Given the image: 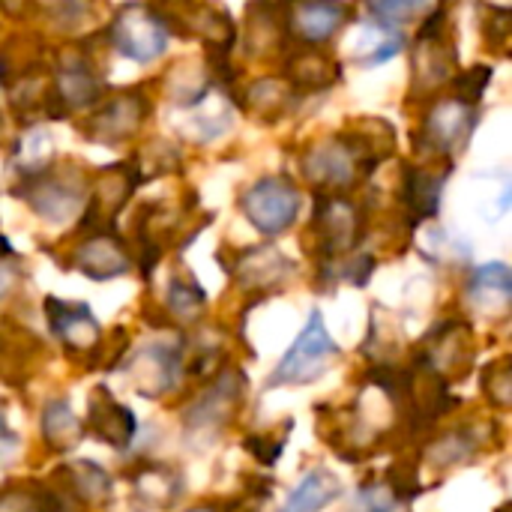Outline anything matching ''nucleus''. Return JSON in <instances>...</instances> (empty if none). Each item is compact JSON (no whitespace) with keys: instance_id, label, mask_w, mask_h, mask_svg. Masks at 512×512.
<instances>
[{"instance_id":"obj_1","label":"nucleus","mask_w":512,"mask_h":512,"mask_svg":"<svg viewBox=\"0 0 512 512\" xmlns=\"http://www.w3.org/2000/svg\"><path fill=\"white\" fill-rule=\"evenodd\" d=\"M339 345L333 342V336L327 333L321 312L315 309L306 321V327L300 330V336L291 342V348L285 351V357L279 360V366L270 372L264 390H276V387H309L315 384L321 375H327L333 369V363L339 360Z\"/></svg>"},{"instance_id":"obj_2","label":"nucleus","mask_w":512,"mask_h":512,"mask_svg":"<svg viewBox=\"0 0 512 512\" xmlns=\"http://www.w3.org/2000/svg\"><path fill=\"white\" fill-rule=\"evenodd\" d=\"M312 231L318 240V264L345 261L363 240V210L345 195L315 192Z\"/></svg>"},{"instance_id":"obj_3","label":"nucleus","mask_w":512,"mask_h":512,"mask_svg":"<svg viewBox=\"0 0 512 512\" xmlns=\"http://www.w3.org/2000/svg\"><path fill=\"white\" fill-rule=\"evenodd\" d=\"M477 120H480L477 108L462 105L453 96L441 99L429 108L420 129L414 132V150H420L426 156L450 159L453 153L468 147V141L477 129Z\"/></svg>"},{"instance_id":"obj_4","label":"nucleus","mask_w":512,"mask_h":512,"mask_svg":"<svg viewBox=\"0 0 512 512\" xmlns=\"http://www.w3.org/2000/svg\"><path fill=\"white\" fill-rule=\"evenodd\" d=\"M243 216L264 234L279 237L297 222L300 213V189L288 177H261L240 195Z\"/></svg>"},{"instance_id":"obj_5","label":"nucleus","mask_w":512,"mask_h":512,"mask_svg":"<svg viewBox=\"0 0 512 512\" xmlns=\"http://www.w3.org/2000/svg\"><path fill=\"white\" fill-rule=\"evenodd\" d=\"M108 39L129 60L150 63V60H156V57L165 54L168 30H165V24L159 18L156 6L129 3V6H120L117 9L114 21L108 27Z\"/></svg>"},{"instance_id":"obj_6","label":"nucleus","mask_w":512,"mask_h":512,"mask_svg":"<svg viewBox=\"0 0 512 512\" xmlns=\"http://www.w3.org/2000/svg\"><path fill=\"white\" fill-rule=\"evenodd\" d=\"M12 195L27 201L30 210L36 216H42L45 222H69L81 207H84V186L78 177L48 168L45 174L18 180L12 186Z\"/></svg>"},{"instance_id":"obj_7","label":"nucleus","mask_w":512,"mask_h":512,"mask_svg":"<svg viewBox=\"0 0 512 512\" xmlns=\"http://www.w3.org/2000/svg\"><path fill=\"white\" fill-rule=\"evenodd\" d=\"M147 114H150V102L141 90H120V93L108 96L99 105V111L90 114V120L81 126V132L96 144L117 147L141 129Z\"/></svg>"},{"instance_id":"obj_8","label":"nucleus","mask_w":512,"mask_h":512,"mask_svg":"<svg viewBox=\"0 0 512 512\" xmlns=\"http://www.w3.org/2000/svg\"><path fill=\"white\" fill-rule=\"evenodd\" d=\"M243 372L237 369H219V378L189 405V411L183 414V423L189 432H213L222 429L240 405L243 396Z\"/></svg>"},{"instance_id":"obj_9","label":"nucleus","mask_w":512,"mask_h":512,"mask_svg":"<svg viewBox=\"0 0 512 512\" xmlns=\"http://www.w3.org/2000/svg\"><path fill=\"white\" fill-rule=\"evenodd\" d=\"M51 96L63 108V114L90 108L102 99V78L87 54H63L57 63V72L51 78Z\"/></svg>"},{"instance_id":"obj_10","label":"nucleus","mask_w":512,"mask_h":512,"mask_svg":"<svg viewBox=\"0 0 512 512\" xmlns=\"http://www.w3.org/2000/svg\"><path fill=\"white\" fill-rule=\"evenodd\" d=\"M300 165H303L306 180H312L318 186V192H333V195L342 189H351L357 183V174H360L357 159L351 156V150L339 138L312 144L300 156Z\"/></svg>"},{"instance_id":"obj_11","label":"nucleus","mask_w":512,"mask_h":512,"mask_svg":"<svg viewBox=\"0 0 512 512\" xmlns=\"http://www.w3.org/2000/svg\"><path fill=\"white\" fill-rule=\"evenodd\" d=\"M120 366L132 375L135 390L141 396L159 399L168 390H174L180 369H183V351L168 348V345H147L135 357H126V363H120Z\"/></svg>"},{"instance_id":"obj_12","label":"nucleus","mask_w":512,"mask_h":512,"mask_svg":"<svg viewBox=\"0 0 512 512\" xmlns=\"http://www.w3.org/2000/svg\"><path fill=\"white\" fill-rule=\"evenodd\" d=\"M84 432H93L102 444H108L114 450H129V444L135 441V432H138V420L126 405H120L111 396L108 387H96L87 402Z\"/></svg>"},{"instance_id":"obj_13","label":"nucleus","mask_w":512,"mask_h":512,"mask_svg":"<svg viewBox=\"0 0 512 512\" xmlns=\"http://www.w3.org/2000/svg\"><path fill=\"white\" fill-rule=\"evenodd\" d=\"M45 318L51 333L63 342L66 351H96L102 342L99 321L93 318L87 303H69L57 297H45Z\"/></svg>"},{"instance_id":"obj_14","label":"nucleus","mask_w":512,"mask_h":512,"mask_svg":"<svg viewBox=\"0 0 512 512\" xmlns=\"http://www.w3.org/2000/svg\"><path fill=\"white\" fill-rule=\"evenodd\" d=\"M222 270H228L246 291H273L294 273V264L273 243H264L240 252V258L222 264Z\"/></svg>"},{"instance_id":"obj_15","label":"nucleus","mask_w":512,"mask_h":512,"mask_svg":"<svg viewBox=\"0 0 512 512\" xmlns=\"http://www.w3.org/2000/svg\"><path fill=\"white\" fill-rule=\"evenodd\" d=\"M72 261H75V270H81L93 282L117 279V276L129 273V267H132V258H129L123 240L117 234H105V231L102 234L96 231L93 237H87L75 249Z\"/></svg>"},{"instance_id":"obj_16","label":"nucleus","mask_w":512,"mask_h":512,"mask_svg":"<svg viewBox=\"0 0 512 512\" xmlns=\"http://www.w3.org/2000/svg\"><path fill=\"white\" fill-rule=\"evenodd\" d=\"M465 300L474 312L504 318L512 303V273L507 264H483L471 273L465 285Z\"/></svg>"},{"instance_id":"obj_17","label":"nucleus","mask_w":512,"mask_h":512,"mask_svg":"<svg viewBox=\"0 0 512 512\" xmlns=\"http://www.w3.org/2000/svg\"><path fill=\"white\" fill-rule=\"evenodd\" d=\"M348 15H351V9L342 3H300L294 9H288L285 24L303 45L318 48L321 42H327L339 33V27L348 21Z\"/></svg>"},{"instance_id":"obj_18","label":"nucleus","mask_w":512,"mask_h":512,"mask_svg":"<svg viewBox=\"0 0 512 512\" xmlns=\"http://www.w3.org/2000/svg\"><path fill=\"white\" fill-rule=\"evenodd\" d=\"M339 60L330 57L327 51L321 48H312V45H300L288 54V63H285V81L294 87V90H306V93H315V90H327L339 81Z\"/></svg>"},{"instance_id":"obj_19","label":"nucleus","mask_w":512,"mask_h":512,"mask_svg":"<svg viewBox=\"0 0 512 512\" xmlns=\"http://www.w3.org/2000/svg\"><path fill=\"white\" fill-rule=\"evenodd\" d=\"M450 171L453 168L429 171L426 165H408L405 168V177H402V201H405L408 213L414 216V222H423V219H435L438 216Z\"/></svg>"},{"instance_id":"obj_20","label":"nucleus","mask_w":512,"mask_h":512,"mask_svg":"<svg viewBox=\"0 0 512 512\" xmlns=\"http://www.w3.org/2000/svg\"><path fill=\"white\" fill-rule=\"evenodd\" d=\"M456 69V48L453 42L441 36L417 39V54H414V90L432 93L444 81H450V72Z\"/></svg>"},{"instance_id":"obj_21","label":"nucleus","mask_w":512,"mask_h":512,"mask_svg":"<svg viewBox=\"0 0 512 512\" xmlns=\"http://www.w3.org/2000/svg\"><path fill=\"white\" fill-rule=\"evenodd\" d=\"M60 477V486L69 492L72 501L78 504H105L111 498V489H114V480L105 468H99L96 462H69V465H60L54 471V480Z\"/></svg>"},{"instance_id":"obj_22","label":"nucleus","mask_w":512,"mask_h":512,"mask_svg":"<svg viewBox=\"0 0 512 512\" xmlns=\"http://www.w3.org/2000/svg\"><path fill=\"white\" fill-rule=\"evenodd\" d=\"M132 489H135V498L144 501L147 507L168 510L183 495V480L174 468L162 462H141L132 471Z\"/></svg>"},{"instance_id":"obj_23","label":"nucleus","mask_w":512,"mask_h":512,"mask_svg":"<svg viewBox=\"0 0 512 512\" xmlns=\"http://www.w3.org/2000/svg\"><path fill=\"white\" fill-rule=\"evenodd\" d=\"M339 495H342V480L327 468H315L300 480V486L288 495L279 512H321Z\"/></svg>"},{"instance_id":"obj_24","label":"nucleus","mask_w":512,"mask_h":512,"mask_svg":"<svg viewBox=\"0 0 512 512\" xmlns=\"http://www.w3.org/2000/svg\"><path fill=\"white\" fill-rule=\"evenodd\" d=\"M54 156H57V150H54L51 132H45V129H27V135H21L12 144L9 165L18 174V180H27V177L45 174L48 168H54Z\"/></svg>"},{"instance_id":"obj_25","label":"nucleus","mask_w":512,"mask_h":512,"mask_svg":"<svg viewBox=\"0 0 512 512\" xmlns=\"http://www.w3.org/2000/svg\"><path fill=\"white\" fill-rule=\"evenodd\" d=\"M42 441L54 450V453H69L78 447V441L84 438V423L75 417V411L69 408L66 399H54L42 408Z\"/></svg>"},{"instance_id":"obj_26","label":"nucleus","mask_w":512,"mask_h":512,"mask_svg":"<svg viewBox=\"0 0 512 512\" xmlns=\"http://www.w3.org/2000/svg\"><path fill=\"white\" fill-rule=\"evenodd\" d=\"M243 96H246V102H243L246 111L261 117L264 123H276L294 105L297 90L285 78H258L246 87Z\"/></svg>"},{"instance_id":"obj_27","label":"nucleus","mask_w":512,"mask_h":512,"mask_svg":"<svg viewBox=\"0 0 512 512\" xmlns=\"http://www.w3.org/2000/svg\"><path fill=\"white\" fill-rule=\"evenodd\" d=\"M477 450H480V438L471 429H453L450 435L438 438L426 450V456H429V462L435 468H450V465H459V462L471 459Z\"/></svg>"},{"instance_id":"obj_28","label":"nucleus","mask_w":512,"mask_h":512,"mask_svg":"<svg viewBox=\"0 0 512 512\" xmlns=\"http://www.w3.org/2000/svg\"><path fill=\"white\" fill-rule=\"evenodd\" d=\"M204 303H207V294H204V288L198 285V279L192 273L174 276L171 291H168V312L177 321H195L201 315Z\"/></svg>"},{"instance_id":"obj_29","label":"nucleus","mask_w":512,"mask_h":512,"mask_svg":"<svg viewBox=\"0 0 512 512\" xmlns=\"http://www.w3.org/2000/svg\"><path fill=\"white\" fill-rule=\"evenodd\" d=\"M0 512H60V498L42 486H9L0 492Z\"/></svg>"},{"instance_id":"obj_30","label":"nucleus","mask_w":512,"mask_h":512,"mask_svg":"<svg viewBox=\"0 0 512 512\" xmlns=\"http://www.w3.org/2000/svg\"><path fill=\"white\" fill-rule=\"evenodd\" d=\"M483 393L498 411H507L512 402V363L510 357H501L486 366L483 372Z\"/></svg>"},{"instance_id":"obj_31","label":"nucleus","mask_w":512,"mask_h":512,"mask_svg":"<svg viewBox=\"0 0 512 512\" xmlns=\"http://www.w3.org/2000/svg\"><path fill=\"white\" fill-rule=\"evenodd\" d=\"M288 429H291V420H285L282 432L279 435H270V432H258V435H249L243 438V450L258 462V465H267L273 468L282 453H285V444H288Z\"/></svg>"},{"instance_id":"obj_32","label":"nucleus","mask_w":512,"mask_h":512,"mask_svg":"<svg viewBox=\"0 0 512 512\" xmlns=\"http://www.w3.org/2000/svg\"><path fill=\"white\" fill-rule=\"evenodd\" d=\"M492 75H495V69L492 66H486V63H480V66H471V69H465V72H459L456 78H453V87H456V102H462V105H471V108H477V102L483 99V93H486V87L492 84Z\"/></svg>"},{"instance_id":"obj_33","label":"nucleus","mask_w":512,"mask_h":512,"mask_svg":"<svg viewBox=\"0 0 512 512\" xmlns=\"http://www.w3.org/2000/svg\"><path fill=\"white\" fill-rule=\"evenodd\" d=\"M354 512H399V501L384 483H363L354 498Z\"/></svg>"},{"instance_id":"obj_34","label":"nucleus","mask_w":512,"mask_h":512,"mask_svg":"<svg viewBox=\"0 0 512 512\" xmlns=\"http://www.w3.org/2000/svg\"><path fill=\"white\" fill-rule=\"evenodd\" d=\"M420 12H432V6L426 3H402V0H393V3H369V15L381 24H390V27H399L405 24L408 18L420 15Z\"/></svg>"},{"instance_id":"obj_35","label":"nucleus","mask_w":512,"mask_h":512,"mask_svg":"<svg viewBox=\"0 0 512 512\" xmlns=\"http://www.w3.org/2000/svg\"><path fill=\"white\" fill-rule=\"evenodd\" d=\"M387 489L396 495L399 504L414 501V498L423 492V486L417 483V468H414L411 462H396V465L390 468V483H387Z\"/></svg>"},{"instance_id":"obj_36","label":"nucleus","mask_w":512,"mask_h":512,"mask_svg":"<svg viewBox=\"0 0 512 512\" xmlns=\"http://www.w3.org/2000/svg\"><path fill=\"white\" fill-rule=\"evenodd\" d=\"M489 15H495V21H486V36H489L495 45H504L507 36H510V9L489 6Z\"/></svg>"},{"instance_id":"obj_37","label":"nucleus","mask_w":512,"mask_h":512,"mask_svg":"<svg viewBox=\"0 0 512 512\" xmlns=\"http://www.w3.org/2000/svg\"><path fill=\"white\" fill-rule=\"evenodd\" d=\"M18 279H21V267H18V264H9V258L0 261V300L15 288Z\"/></svg>"},{"instance_id":"obj_38","label":"nucleus","mask_w":512,"mask_h":512,"mask_svg":"<svg viewBox=\"0 0 512 512\" xmlns=\"http://www.w3.org/2000/svg\"><path fill=\"white\" fill-rule=\"evenodd\" d=\"M186 512H228V510H222V507H216V504H201V507H192V510H186Z\"/></svg>"},{"instance_id":"obj_39","label":"nucleus","mask_w":512,"mask_h":512,"mask_svg":"<svg viewBox=\"0 0 512 512\" xmlns=\"http://www.w3.org/2000/svg\"><path fill=\"white\" fill-rule=\"evenodd\" d=\"M6 438H12V435H9V429H6V423H3V414H0V441H6Z\"/></svg>"}]
</instances>
